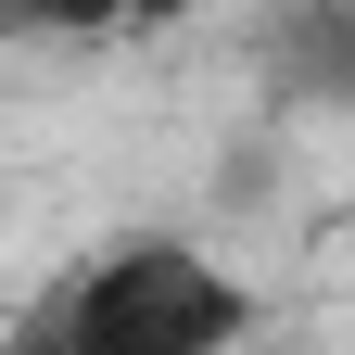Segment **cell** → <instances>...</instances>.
Wrapping results in <instances>:
<instances>
[{"label":"cell","mask_w":355,"mask_h":355,"mask_svg":"<svg viewBox=\"0 0 355 355\" xmlns=\"http://www.w3.org/2000/svg\"><path fill=\"white\" fill-rule=\"evenodd\" d=\"M51 304H64L76 355H229L254 330V292L203 241H114V254L64 266Z\"/></svg>","instance_id":"cell-1"},{"label":"cell","mask_w":355,"mask_h":355,"mask_svg":"<svg viewBox=\"0 0 355 355\" xmlns=\"http://www.w3.org/2000/svg\"><path fill=\"white\" fill-rule=\"evenodd\" d=\"M266 76L292 102H355V0H292L266 13Z\"/></svg>","instance_id":"cell-2"},{"label":"cell","mask_w":355,"mask_h":355,"mask_svg":"<svg viewBox=\"0 0 355 355\" xmlns=\"http://www.w3.org/2000/svg\"><path fill=\"white\" fill-rule=\"evenodd\" d=\"M127 13H140V0H0V38H102Z\"/></svg>","instance_id":"cell-3"},{"label":"cell","mask_w":355,"mask_h":355,"mask_svg":"<svg viewBox=\"0 0 355 355\" xmlns=\"http://www.w3.org/2000/svg\"><path fill=\"white\" fill-rule=\"evenodd\" d=\"M0 355H76V343H64V304H51V292H38V304H26V318H13V330H0Z\"/></svg>","instance_id":"cell-4"}]
</instances>
